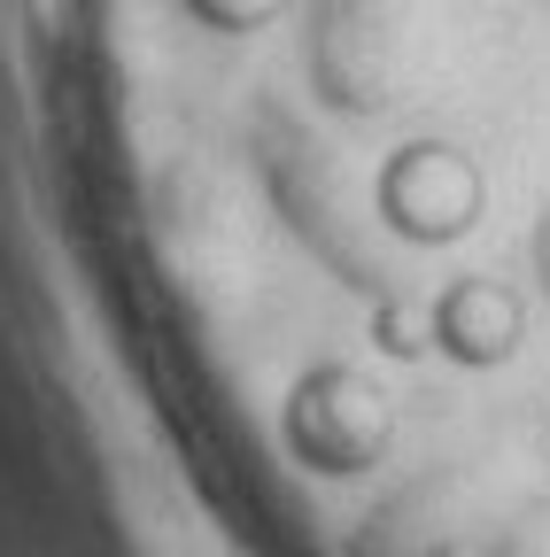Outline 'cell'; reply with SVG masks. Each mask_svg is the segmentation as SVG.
Returning a JSON list of instances; mask_svg holds the SVG:
<instances>
[{"mask_svg": "<svg viewBox=\"0 0 550 557\" xmlns=\"http://www.w3.org/2000/svg\"><path fill=\"white\" fill-rule=\"evenodd\" d=\"M280 434H288V457L303 472H326V480H357L372 472L388 449H395V403L372 372L357 364H310L295 387H288V410H280Z\"/></svg>", "mask_w": 550, "mask_h": 557, "instance_id": "6da1fadb", "label": "cell"}, {"mask_svg": "<svg viewBox=\"0 0 550 557\" xmlns=\"http://www.w3.org/2000/svg\"><path fill=\"white\" fill-rule=\"evenodd\" d=\"M372 209L380 225L411 248H450L480 225V209H489V178L465 148L450 139H403V148L380 163L372 178Z\"/></svg>", "mask_w": 550, "mask_h": 557, "instance_id": "7a4b0ae2", "label": "cell"}, {"mask_svg": "<svg viewBox=\"0 0 550 557\" xmlns=\"http://www.w3.org/2000/svg\"><path fill=\"white\" fill-rule=\"evenodd\" d=\"M427 318H435V357H450L465 372L512 364L520 341H527V295L512 287V278H489V271L450 278V287L427 302Z\"/></svg>", "mask_w": 550, "mask_h": 557, "instance_id": "3957f363", "label": "cell"}, {"mask_svg": "<svg viewBox=\"0 0 550 557\" xmlns=\"http://www.w3.org/2000/svg\"><path fill=\"white\" fill-rule=\"evenodd\" d=\"M179 9L201 24V32H218V39H256V32H271L295 0H179Z\"/></svg>", "mask_w": 550, "mask_h": 557, "instance_id": "277c9868", "label": "cell"}, {"mask_svg": "<svg viewBox=\"0 0 550 557\" xmlns=\"http://www.w3.org/2000/svg\"><path fill=\"white\" fill-rule=\"evenodd\" d=\"M372 341H380V357H427V348H435V318L419 302H380L372 310Z\"/></svg>", "mask_w": 550, "mask_h": 557, "instance_id": "5b68a950", "label": "cell"}, {"mask_svg": "<svg viewBox=\"0 0 550 557\" xmlns=\"http://www.w3.org/2000/svg\"><path fill=\"white\" fill-rule=\"evenodd\" d=\"M535 278H542V295H550V209H542V225H535Z\"/></svg>", "mask_w": 550, "mask_h": 557, "instance_id": "8992f818", "label": "cell"}, {"mask_svg": "<svg viewBox=\"0 0 550 557\" xmlns=\"http://www.w3.org/2000/svg\"><path fill=\"white\" fill-rule=\"evenodd\" d=\"M427 557H497V549H480V542H442V549H427Z\"/></svg>", "mask_w": 550, "mask_h": 557, "instance_id": "52a82bcc", "label": "cell"}]
</instances>
